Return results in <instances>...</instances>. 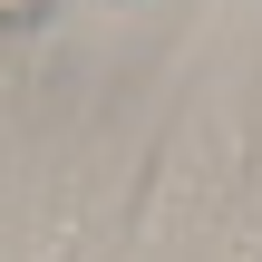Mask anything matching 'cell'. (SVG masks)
<instances>
[{
  "mask_svg": "<svg viewBox=\"0 0 262 262\" xmlns=\"http://www.w3.org/2000/svg\"><path fill=\"white\" fill-rule=\"evenodd\" d=\"M39 19H49V0H0V29H10V39H29Z\"/></svg>",
  "mask_w": 262,
  "mask_h": 262,
  "instance_id": "cell-1",
  "label": "cell"
}]
</instances>
